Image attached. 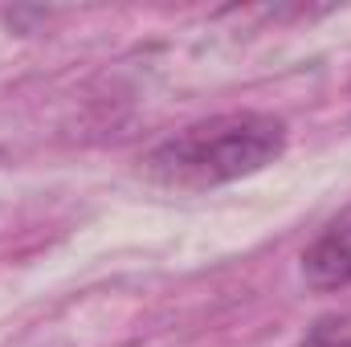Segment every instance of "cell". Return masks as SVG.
<instances>
[{"label": "cell", "instance_id": "cell-1", "mask_svg": "<svg viewBox=\"0 0 351 347\" xmlns=\"http://www.w3.org/2000/svg\"><path fill=\"white\" fill-rule=\"evenodd\" d=\"M286 123L265 110H229L168 135L143 156V176L160 188L204 192L258 176L286 152Z\"/></svg>", "mask_w": 351, "mask_h": 347}, {"label": "cell", "instance_id": "cell-2", "mask_svg": "<svg viewBox=\"0 0 351 347\" xmlns=\"http://www.w3.org/2000/svg\"><path fill=\"white\" fill-rule=\"evenodd\" d=\"M302 278L315 290L351 286V204L302 250Z\"/></svg>", "mask_w": 351, "mask_h": 347}, {"label": "cell", "instance_id": "cell-3", "mask_svg": "<svg viewBox=\"0 0 351 347\" xmlns=\"http://www.w3.org/2000/svg\"><path fill=\"white\" fill-rule=\"evenodd\" d=\"M298 347H351V311L315 319V327L302 335Z\"/></svg>", "mask_w": 351, "mask_h": 347}]
</instances>
